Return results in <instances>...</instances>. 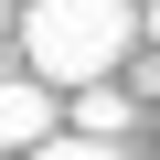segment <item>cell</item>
<instances>
[{"mask_svg": "<svg viewBox=\"0 0 160 160\" xmlns=\"http://www.w3.org/2000/svg\"><path fill=\"white\" fill-rule=\"evenodd\" d=\"M128 32H139V11L128 0H32V22H22V53H32V75L43 86H107V64L128 53Z\"/></svg>", "mask_w": 160, "mask_h": 160, "instance_id": "cell-1", "label": "cell"}, {"mask_svg": "<svg viewBox=\"0 0 160 160\" xmlns=\"http://www.w3.org/2000/svg\"><path fill=\"white\" fill-rule=\"evenodd\" d=\"M0 149H53V96H43V75H0Z\"/></svg>", "mask_w": 160, "mask_h": 160, "instance_id": "cell-2", "label": "cell"}, {"mask_svg": "<svg viewBox=\"0 0 160 160\" xmlns=\"http://www.w3.org/2000/svg\"><path fill=\"white\" fill-rule=\"evenodd\" d=\"M118 128H128V96L118 86H86V96H75V139H107L118 149Z\"/></svg>", "mask_w": 160, "mask_h": 160, "instance_id": "cell-3", "label": "cell"}, {"mask_svg": "<svg viewBox=\"0 0 160 160\" xmlns=\"http://www.w3.org/2000/svg\"><path fill=\"white\" fill-rule=\"evenodd\" d=\"M32 160H128V149H107V139H53V149H32Z\"/></svg>", "mask_w": 160, "mask_h": 160, "instance_id": "cell-4", "label": "cell"}, {"mask_svg": "<svg viewBox=\"0 0 160 160\" xmlns=\"http://www.w3.org/2000/svg\"><path fill=\"white\" fill-rule=\"evenodd\" d=\"M149 43H160V11H149Z\"/></svg>", "mask_w": 160, "mask_h": 160, "instance_id": "cell-5", "label": "cell"}, {"mask_svg": "<svg viewBox=\"0 0 160 160\" xmlns=\"http://www.w3.org/2000/svg\"><path fill=\"white\" fill-rule=\"evenodd\" d=\"M0 22H11V11H0Z\"/></svg>", "mask_w": 160, "mask_h": 160, "instance_id": "cell-6", "label": "cell"}]
</instances>
